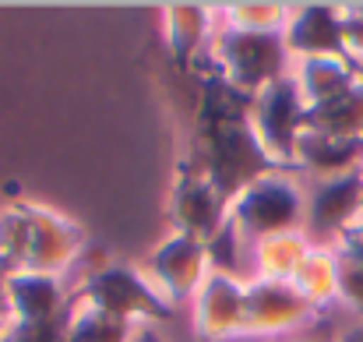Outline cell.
I'll return each mask as SVG.
<instances>
[{"mask_svg":"<svg viewBox=\"0 0 363 342\" xmlns=\"http://www.w3.org/2000/svg\"><path fill=\"white\" fill-rule=\"evenodd\" d=\"M71 300L89 304L103 314H113L130 325H155L173 318V304L145 279L141 268L110 261L103 272L82 279V286L71 293Z\"/></svg>","mask_w":363,"mask_h":342,"instance_id":"obj_3","label":"cell"},{"mask_svg":"<svg viewBox=\"0 0 363 342\" xmlns=\"http://www.w3.org/2000/svg\"><path fill=\"white\" fill-rule=\"evenodd\" d=\"M342 342H363V332H353L350 339H342Z\"/></svg>","mask_w":363,"mask_h":342,"instance_id":"obj_27","label":"cell"},{"mask_svg":"<svg viewBox=\"0 0 363 342\" xmlns=\"http://www.w3.org/2000/svg\"><path fill=\"white\" fill-rule=\"evenodd\" d=\"M208 28H212V7L205 4H166L162 7V43L180 75L194 71V60L208 39Z\"/></svg>","mask_w":363,"mask_h":342,"instance_id":"obj_13","label":"cell"},{"mask_svg":"<svg viewBox=\"0 0 363 342\" xmlns=\"http://www.w3.org/2000/svg\"><path fill=\"white\" fill-rule=\"evenodd\" d=\"M243 297L247 282L230 272L212 268L194 293V336L201 342H226L243 332Z\"/></svg>","mask_w":363,"mask_h":342,"instance_id":"obj_10","label":"cell"},{"mask_svg":"<svg viewBox=\"0 0 363 342\" xmlns=\"http://www.w3.org/2000/svg\"><path fill=\"white\" fill-rule=\"evenodd\" d=\"M335 258H339V300L363 314V265L342 258V254H335Z\"/></svg>","mask_w":363,"mask_h":342,"instance_id":"obj_22","label":"cell"},{"mask_svg":"<svg viewBox=\"0 0 363 342\" xmlns=\"http://www.w3.org/2000/svg\"><path fill=\"white\" fill-rule=\"evenodd\" d=\"M145 279L169 300H194V293L201 289L205 275L212 272V261H208V247L191 236V233H180L173 229L169 236L159 240V247L148 254L145 261Z\"/></svg>","mask_w":363,"mask_h":342,"instance_id":"obj_8","label":"cell"},{"mask_svg":"<svg viewBox=\"0 0 363 342\" xmlns=\"http://www.w3.org/2000/svg\"><path fill=\"white\" fill-rule=\"evenodd\" d=\"M293 78H296L307 106H318V103L335 99L346 89L360 85L363 71L353 57H314V60H300Z\"/></svg>","mask_w":363,"mask_h":342,"instance_id":"obj_15","label":"cell"},{"mask_svg":"<svg viewBox=\"0 0 363 342\" xmlns=\"http://www.w3.org/2000/svg\"><path fill=\"white\" fill-rule=\"evenodd\" d=\"M250 247H254L250 250V258H254V279H268V282H293V275L300 272V265L314 250V243L300 229L264 236V240H257Z\"/></svg>","mask_w":363,"mask_h":342,"instance_id":"obj_16","label":"cell"},{"mask_svg":"<svg viewBox=\"0 0 363 342\" xmlns=\"http://www.w3.org/2000/svg\"><path fill=\"white\" fill-rule=\"evenodd\" d=\"M286 53L300 60L314 57H350L342 39V7L339 4H300L289 7V21L282 28Z\"/></svg>","mask_w":363,"mask_h":342,"instance_id":"obj_11","label":"cell"},{"mask_svg":"<svg viewBox=\"0 0 363 342\" xmlns=\"http://www.w3.org/2000/svg\"><path fill=\"white\" fill-rule=\"evenodd\" d=\"M335 254H342V258L363 265V219L353 223V226H346L339 236H335Z\"/></svg>","mask_w":363,"mask_h":342,"instance_id":"obj_24","label":"cell"},{"mask_svg":"<svg viewBox=\"0 0 363 342\" xmlns=\"http://www.w3.org/2000/svg\"><path fill=\"white\" fill-rule=\"evenodd\" d=\"M307 219V202L296 180L282 170L250 180L230 202V223L237 226L243 243H257L275 233H293Z\"/></svg>","mask_w":363,"mask_h":342,"instance_id":"obj_4","label":"cell"},{"mask_svg":"<svg viewBox=\"0 0 363 342\" xmlns=\"http://www.w3.org/2000/svg\"><path fill=\"white\" fill-rule=\"evenodd\" d=\"M169 223L180 233L198 236L201 243H208L230 219V198L223 194V187L198 166L194 155H184L177 162L173 173V187H169V202H166Z\"/></svg>","mask_w":363,"mask_h":342,"instance_id":"obj_7","label":"cell"},{"mask_svg":"<svg viewBox=\"0 0 363 342\" xmlns=\"http://www.w3.org/2000/svg\"><path fill=\"white\" fill-rule=\"evenodd\" d=\"M130 342H162V336H159L152 325H138V332H134V339Z\"/></svg>","mask_w":363,"mask_h":342,"instance_id":"obj_26","label":"cell"},{"mask_svg":"<svg viewBox=\"0 0 363 342\" xmlns=\"http://www.w3.org/2000/svg\"><path fill=\"white\" fill-rule=\"evenodd\" d=\"M89 236L74 219L35 202L0 209V272L4 275H60L78 265Z\"/></svg>","mask_w":363,"mask_h":342,"instance_id":"obj_2","label":"cell"},{"mask_svg":"<svg viewBox=\"0 0 363 342\" xmlns=\"http://www.w3.org/2000/svg\"><path fill=\"white\" fill-rule=\"evenodd\" d=\"M303 131L314 134H339V138H363V82L346 89L335 99L307 106Z\"/></svg>","mask_w":363,"mask_h":342,"instance_id":"obj_17","label":"cell"},{"mask_svg":"<svg viewBox=\"0 0 363 342\" xmlns=\"http://www.w3.org/2000/svg\"><path fill=\"white\" fill-rule=\"evenodd\" d=\"M138 325L121 321L113 314H103L89 304L71 300L67 321H64V342H130Z\"/></svg>","mask_w":363,"mask_h":342,"instance_id":"obj_18","label":"cell"},{"mask_svg":"<svg viewBox=\"0 0 363 342\" xmlns=\"http://www.w3.org/2000/svg\"><path fill=\"white\" fill-rule=\"evenodd\" d=\"M216 71L240 89L243 96H257L261 89H268L272 82L286 78V39L282 32H237V28H223L216 35Z\"/></svg>","mask_w":363,"mask_h":342,"instance_id":"obj_5","label":"cell"},{"mask_svg":"<svg viewBox=\"0 0 363 342\" xmlns=\"http://www.w3.org/2000/svg\"><path fill=\"white\" fill-rule=\"evenodd\" d=\"M321 307H314L293 282L250 279L243 297V332L240 336H279L314 321Z\"/></svg>","mask_w":363,"mask_h":342,"instance_id":"obj_9","label":"cell"},{"mask_svg":"<svg viewBox=\"0 0 363 342\" xmlns=\"http://www.w3.org/2000/svg\"><path fill=\"white\" fill-rule=\"evenodd\" d=\"M198 114H194V159L198 166L223 187V194L233 202L243 187L264 173H275L279 166L261 148L254 127H250V99L240 89H233L216 64L198 75Z\"/></svg>","mask_w":363,"mask_h":342,"instance_id":"obj_1","label":"cell"},{"mask_svg":"<svg viewBox=\"0 0 363 342\" xmlns=\"http://www.w3.org/2000/svg\"><path fill=\"white\" fill-rule=\"evenodd\" d=\"M303 116H307V99L293 75L272 82L250 99V127L261 148L268 152V159L282 173L296 170V145L303 134Z\"/></svg>","mask_w":363,"mask_h":342,"instance_id":"obj_6","label":"cell"},{"mask_svg":"<svg viewBox=\"0 0 363 342\" xmlns=\"http://www.w3.org/2000/svg\"><path fill=\"white\" fill-rule=\"evenodd\" d=\"M11 332V297H7V275L0 272V342Z\"/></svg>","mask_w":363,"mask_h":342,"instance_id":"obj_25","label":"cell"},{"mask_svg":"<svg viewBox=\"0 0 363 342\" xmlns=\"http://www.w3.org/2000/svg\"><path fill=\"white\" fill-rule=\"evenodd\" d=\"M363 219V170L321 180L307 202V226L318 236H339L346 226Z\"/></svg>","mask_w":363,"mask_h":342,"instance_id":"obj_12","label":"cell"},{"mask_svg":"<svg viewBox=\"0 0 363 342\" xmlns=\"http://www.w3.org/2000/svg\"><path fill=\"white\" fill-rule=\"evenodd\" d=\"M293 286L314 307H325V304L339 300V258H335V250L314 247L307 254V261L300 265V272L293 275Z\"/></svg>","mask_w":363,"mask_h":342,"instance_id":"obj_19","label":"cell"},{"mask_svg":"<svg viewBox=\"0 0 363 342\" xmlns=\"http://www.w3.org/2000/svg\"><path fill=\"white\" fill-rule=\"evenodd\" d=\"M223 21L226 28L237 32H282L289 21V7L286 4H272V0H240V4H226L223 7Z\"/></svg>","mask_w":363,"mask_h":342,"instance_id":"obj_20","label":"cell"},{"mask_svg":"<svg viewBox=\"0 0 363 342\" xmlns=\"http://www.w3.org/2000/svg\"><path fill=\"white\" fill-rule=\"evenodd\" d=\"M208 261H212V268H219V272H237V265H240V247H243V236L237 233V226L226 219V226L219 229L208 243Z\"/></svg>","mask_w":363,"mask_h":342,"instance_id":"obj_21","label":"cell"},{"mask_svg":"<svg viewBox=\"0 0 363 342\" xmlns=\"http://www.w3.org/2000/svg\"><path fill=\"white\" fill-rule=\"evenodd\" d=\"M342 39L353 60L363 57V4H342Z\"/></svg>","mask_w":363,"mask_h":342,"instance_id":"obj_23","label":"cell"},{"mask_svg":"<svg viewBox=\"0 0 363 342\" xmlns=\"http://www.w3.org/2000/svg\"><path fill=\"white\" fill-rule=\"evenodd\" d=\"M296 170H307L321 180L357 173V170H363V138L303 131L300 145H296Z\"/></svg>","mask_w":363,"mask_h":342,"instance_id":"obj_14","label":"cell"}]
</instances>
